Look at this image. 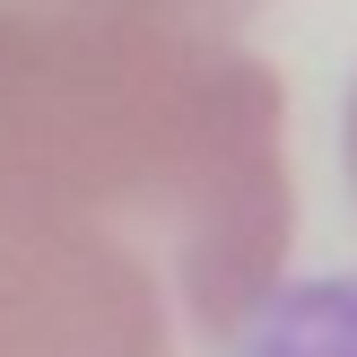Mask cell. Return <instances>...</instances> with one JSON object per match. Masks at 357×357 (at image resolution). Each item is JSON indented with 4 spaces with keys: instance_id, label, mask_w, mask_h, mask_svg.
<instances>
[{
    "instance_id": "cell-1",
    "label": "cell",
    "mask_w": 357,
    "mask_h": 357,
    "mask_svg": "<svg viewBox=\"0 0 357 357\" xmlns=\"http://www.w3.org/2000/svg\"><path fill=\"white\" fill-rule=\"evenodd\" d=\"M288 236L261 52L0 17V357H357V279L288 288Z\"/></svg>"
},
{
    "instance_id": "cell-3",
    "label": "cell",
    "mask_w": 357,
    "mask_h": 357,
    "mask_svg": "<svg viewBox=\"0 0 357 357\" xmlns=\"http://www.w3.org/2000/svg\"><path fill=\"white\" fill-rule=\"evenodd\" d=\"M349 183H357V96H349Z\"/></svg>"
},
{
    "instance_id": "cell-2",
    "label": "cell",
    "mask_w": 357,
    "mask_h": 357,
    "mask_svg": "<svg viewBox=\"0 0 357 357\" xmlns=\"http://www.w3.org/2000/svg\"><path fill=\"white\" fill-rule=\"evenodd\" d=\"M261 0H0V17H96V26H201L236 35Z\"/></svg>"
}]
</instances>
